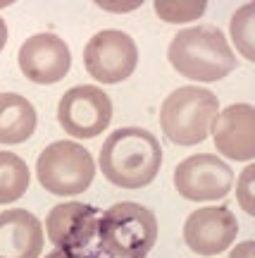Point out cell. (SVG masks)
Masks as SVG:
<instances>
[{"label": "cell", "mask_w": 255, "mask_h": 258, "mask_svg": "<svg viewBox=\"0 0 255 258\" xmlns=\"http://www.w3.org/2000/svg\"><path fill=\"white\" fill-rule=\"evenodd\" d=\"M162 165V148L153 132L122 127L112 132L101 148V170L108 182L122 189H143Z\"/></svg>", "instance_id": "6da1fadb"}, {"label": "cell", "mask_w": 255, "mask_h": 258, "mask_svg": "<svg viewBox=\"0 0 255 258\" xmlns=\"http://www.w3.org/2000/svg\"><path fill=\"white\" fill-rule=\"evenodd\" d=\"M172 67L193 82H217L236 70V55L219 29L191 27L174 34L167 48Z\"/></svg>", "instance_id": "7a4b0ae2"}, {"label": "cell", "mask_w": 255, "mask_h": 258, "mask_svg": "<svg viewBox=\"0 0 255 258\" xmlns=\"http://www.w3.org/2000/svg\"><path fill=\"white\" fill-rule=\"evenodd\" d=\"M96 234L108 258H146L157 241V220L138 203H115L98 218Z\"/></svg>", "instance_id": "3957f363"}, {"label": "cell", "mask_w": 255, "mask_h": 258, "mask_svg": "<svg viewBox=\"0 0 255 258\" xmlns=\"http://www.w3.org/2000/svg\"><path fill=\"white\" fill-rule=\"evenodd\" d=\"M219 112L217 96L201 86H182L164 98L160 127L177 146H196L208 139Z\"/></svg>", "instance_id": "277c9868"}, {"label": "cell", "mask_w": 255, "mask_h": 258, "mask_svg": "<svg viewBox=\"0 0 255 258\" xmlns=\"http://www.w3.org/2000/svg\"><path fill=\"white\" fill-rule=\"evenodd\" d=\"M38 182L55 196H76L91 186L96 163L89 148L72 141H53L36 160Z\"/></svg>", "instance_id": "5b68a950"}, {"label": "cell", "mask_w": 255, "mask_h": 258, "mask_svg": "<svg viewBox=\"0 0 255 258\" xmlns=\"http://www.w3.org/2000/svg\"><path fill=\"white\" fill-rule=\"evenodd\" d=\"M83 64L86 72L101 84H119L134 74L138 64V48L134 38L119 31V29H105L83 48Z\"/></svg>", "instance_id": "8992f818"}, {"label": "cell", "mask_w": 255, "mask_h": 258, "mask_svg": "<svg viewBox=\"0 0 255 258\" xmlns=\"http://www.w3.org/2000/svg\"><path fill=\"white\" fill-rule=\"evenodd\" d=\"M60 127L74 139H93L103 134L112 120V101L98 86H74L57 105Z\"/></svg>", "instance_id": "52a82bcc"}, {"label": "cell", "mask_w": 255, "mask_h": 258, "mask_svg": "<svg viewBox=\"0 0 255 258\" xmlns=\"http://www.w3.org/2000/svg\"><path fill=\"white\" fill-rule=\"evenodd\" d=\"M231 167L212 153L184 158L174 170V186L189 201H219L231 191Z\"/></svg>", "instance_id": "ba28073f"}, {"label": "cell", "mask_w": 255, "mask_h": 258, "mask_svg": "<svg viewBox=\"0 0 255 258\" xmlns=\"http://www.w3.org/2000/svg\"><path fill=\"white\" fill-rule=\"evenodd\" d=\"M238 234V222L227 206L198 208L186 218L184 241L198 256H217L231 246Z\"/></svg>", "instance_id": "9c48e42d"}, {"label": "cell", "mask_w": 255, "mask_h": 258, "mask_svg": "<svg viewBox=\"0 0 255 258\" xmlns=\"http://www.w3.org/2000/svg\"><path fill=\"white\" fill-rule=\"evenodd\" d=\"M19 70L34 84H57L72 67L69 46L55 34H36L19 48Z\"/></svg>", "instance_id": "30bf717a"}, {"label": "cell", "mask_w": 255, "mask_h": 258, "mask_svg": "<svg viewBox=\"0 0 255 258\" xmlns=\"http://www.w3.org/2000/svg\"><path fill=\"white\" fill-rule=\"evenodd\" d=\"M215 148L229 160L248 163L255 158V110L248 103H234L217 112L212 122Z\"/></svg>", "instance_id": "8fae6325"}, {"label": "cell", "mask_w": 255, "mask_h": 258, "mask_svg": "<svg viewBox=\"0 0 255 258\" xmlns=\"http://www.w3.org/2000/svg\"><path fill=\"white\" fill-rule=\"evenodd\" d=\"M96 230H98V211L86 203H60L46 218V234L57 249H83L96 237Z\"/></svg>", "instance_id": "7c38bea8"}, {"label": "cell", "mask_w": 255, "mask_h": 258, "mask_svg": "<svg viewBox=\"0 0 255 258\" xmlns=\"http://www.w3.org/2000/svg\"><path fill=\"white\" fill-rule=\"evenodd\" d=\"M43 251V227L24 208L0 213V258H38Z\"/></svg>", "instance_id": "4fadbf2b"}, {"label": "cell", "mask_w": 255, "mask_h": 258, "mask_svg": "<svg viewBox=\"0 0 255 258\" xmlns=\"http://www.w3.org/2000/svg\"><path fill=\"white\" fill-rule=\"evenodd\" d=\"M36 129V108L19 93H0V144H24Z\"/></svg>", "instance_id": "5bb4252c"}, {"label": "cell", "mask_w": 255, "mask_h": 258, "mask_svg": "<svg viewBox=\"0 0 255 258\" xmlns=\"http://www.w3.org/2000/svg\"><path fill=\"white\" fill-rule=\"evenodd\" d=\"M29 189V167L19 156L0 151V203L19 201Z\"/></svg>", "instance_id": "9a60e30c"}, {"label": "cell", "mask_w": 255, "mask_h": 258, "mask_svg": "<svg viewBox=\"0 0 255 258\" xmlns=\"http://www.w3.org/2000/svg\"><path fill=\"white\" fill-rule=\"evenodd\" d=\"M253 15H255V5L248 3V5H243V8L231 17V38H234L236 48L241 50V55L246 57V60H255Z\"/></svg>", "instance_id": "2e32d148"}, {"label": "cell", "mask_w": 255, "mask_h": 258, "mask_svg": "<svg viewBox=\"0 0 255 258\" xmlns=\"http://www.w3.org/2000/svg\"><path fill=\"white\" fill-rule=\"evenodd\" d=\"M205 3H155L157 17L164 22H191L205 12Z\"/></svg>", "instance_id": "e0dca14e"}, {"label": "cell", "mask_w": 255, "mask_h": 258, "mask_svg": "<svg viewBox=\"0 0 255 258\" xmlns=\"http://www.w3.org/2000/svg\"><path fill=\"white\" fill-rule=\"evenodd\" d=\"M253 165H248L243 170V175L238 177L236 182V196H238V203H241V208L248 213V215H253V194H250V186H253Z\"/></svg>", "instance_id": "ac0fdd59"}, {"label": "cell", "mask_w": 255, "mask_h": 258, "mask_svg": "<svg viewBox=\"0 0 255 258\" xmlns=\"http://www.w3.org/2000/svg\"><path fill=\"white\" fill-rule=\"evenodd\" d=\"M229 258H255V244L253 241H243V244H238L236 249L231 251V256Z\"/></svg>", "instance_id": "d6986e66"}, {"label": "cell", "mask_w": 255, "mask_h": 258, "mask_svg": "<svg viewBox=\"0 0 255 258\" xmlns=\"http://www.w3.org/2000/svg\"><path fill=\"white\" fill-rule=\"evenodd\" d=\"M46 258H93V256H86V253L69 251V249H55V251H50V253H46Z\"/></svg>", "instance_id": "ffe728a7"}, {"label": "cell", "mask_w": 255, "mask_h": 258, "mask_svg": "<svg viewBox=\"0 0 255 258\" xmlns=\"http://www.w3.org/2000/svg\"><path fill=\"white\" fill-rule=\"evenodd\" d=\"M5 43H8V24H5V19L0 17V53H3Z\"/></svg>", "instance_id": "44dd1931"}]
</instances>
